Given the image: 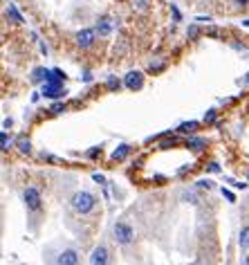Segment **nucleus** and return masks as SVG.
Returning <instances> with one entry per match:
<instances>
[{"instance_id":"7","label":"nucleus","mask_w":249,"mask_h":265,"mask_svg":"<svg viewBox=\"0 0 249 265\" xmlns=\"http://www.w3.org/2000/svg\"><path fill=\"white\" fill-rule=\"evenodd\" d=\"M90 265H110V249L103 243H99L90 252Z\"/></svg>"},{"instance_id":"25","label":"nucleus","mask_w":249,"mask_h":265,"mask_svg":"<svg viewBox=\"0 0 249 265\" xmlns=\"http://www.w3.org/2000/svg\"><path fill=\"white\" fill-rule=\"evenodd\" d=\"M178 144V137H166L164 142H160V148H169V146H175Z\"/></svg>"},{"instance_id":"17","label":"nucleus","mask_w":249,"mask_h":265,"mask_svg":"<svg viewBox=\"0 0 249 265\" xmlns=\"http://www.w3.org/2000/svg\"><path fill=\"white\" fill-rule=\"evenodd\" d=\"M180 200H182V202H189V205H198V202H200V198L195 196V191H189V189L182 191Z\"/></svg>"},{"instance_id":"31","label":"nucleus","mask_w":249,"mask_h":265,"mask_svg":"<svg viewBox=\"0 0 249 265\" xmlns=\"http://www.w3.org/2000/svg\"><path fill=\"white\" fill-rule=\"evenodd\" d=\"M209 171H211V173H220V166L215 164V162H211V164H209Z\"/></svg>"},{"instance_id":"27","label":"nucleus","mask_w":249,"mask_h":265,"mask_svg":"<svg viewBox=\"0 0 249 265\" xmlns=\"http://www.w3.org/2000/svg\"><path fill=\"white\" fill-rule=\"evenodd\" d=\"M207 34H209V36H215V38H224V34H222V32H220V30H218V27H211V30H209Z\"/></svg>"},{"instance_id":"26","label":"nucleus","mask_w":249,"mask_h":265,"mask_svg":"<svg viewBox=\"0 0 249 265\" xmlns=\"http://www.w3.org/2000/svg\"><path fill=\"white\" fill-rule=\"evenodd\" d=\"M171 14H173V21L175 23H182V14H180V9L175 7V5H171Z\"/></svg>"},{"instance_id":"32","label":"nucleus","mask_w":249,"mask_h":265,"mask_svg":"<svg viewBox=\"0 0 249 265\" xmlns=\"http://www.w3.org/2000/svg\"><path fill=\"white\" fill-rule=\"evenodd\" d=\"M240 83H242V85H249V72H247V74H245V79H242Z\"/></svg>"},{"instance_id":"2","label":"nucleus","mask_w":249,"mask_h":265,"mask_svg":"<svg viewBox=\"0 0 249 265\" xmlns=\"http://www.w3.org/2000/svg\"><path fill=\"white\" fill-rule=\"evenodd\" d=\"M112 236H114V240H117V245H121V247H128V245L135 243V229H133V225L126 223V220H117V223H114Z\"/></svg>"},{"instance_id":"21","label":"nucleus","mask_w":249,"mask_h":265,"mask_svg":"<svg viewBox=\"0 0 249 265\" xmlns=\"http://www.w3.org/2000/svg\"><path fill=\"white\" fill-rule=\"evenodd\" d=\"M9 146H12V137H9L7 131H3L0 133V148H3V153H7Z\"/></svg>"},{"instance_id":"24","label":"nucleus","mask_w":249,"mask_h":265,"mask_svg":"<svg viewBox=\"0 0 249 265\" xmlns=\"http://www.w3.org/2000/svg\"><path fill=\"white\" fill-rule=\"evenodd\" d=\"M215 117H218V113H215V110H207V113H204V124H213Z\"/></svg>"},{"instance_id":"16","label":"nucleus","mask_w":249,"mask_h":265,"mask_svg":"<svg viewBox=\"0 0 249 265\" xmlns=\"http://www.w3.org/2000/svg\"><path fill=\"white\" fill-rule=\"evenodd\" d=\"M238 243H240V247L245 249V252H249V225H245V227L240 229V238H238Z\"/></svg>"},{"instance_id":"28","label":"nucleus","mask_w":249,"mask_h":265,"mask_svg":"<svg viewBox=\"0 0 249 265\" xmlns=\"http://www.w3.org/2000/svg\"><path fill=\"white\" fill-rule=\"evenodd\" d=\"M222 196H224V198H227L229 202H236V196H233L229 189H222Z\"/></svg>"},{"instance_id":"15","label":"nucleus","mask_w":249,"mask_h":265,"mask_svg":"<svg viewBox=\"0 0 249 265\" xmlns=\"http://www.w3.org/2000/svg\"><path fill=\"white\" fill-rule=\"evenodd\" d=\"M47 74H50V70H45V67H36V70L32 72V81H34V83H45Z\"/></svg>"},{"instance_id":"22","label":"nucleus","mask_w":249,"mask_h":265,"mask_svg":"<svg viewBox=\"0 0 249 265\" xmlns=\"http://www.w3.org/2000/svg\"><path fill=\"white\" fill-rule=\"evenodd\" d=\"M200 34H202V32H200L198 25H189V27H186V38H189V41H198Z\"/></svg>"},{"instance_id":"8","label":"nucleus","mask_w":249,"mask_h":265,"mask_svg":"<svg viewBox=\"0 0 249 265\" xmlns=\"http://www.w3.org/2000/svg\"><path fill=\"white\" fill-rule=\"evenodd\" d=\"M79 249L74 247H68L63 249V252H59V256H56V265H79Z\"/></svg>"},{"instance_id":"36","label":"nucleus","mask_w":249,"mask_h":265,"mask_svg":"<svg viewBox=\"0 0 249 265\" xmlns=\"http://www.w3.org/2000/svg\"><path fill=\"white\" fill-rule=\"evenodd\" d=\"M200 265H207V263H200Z\"/></svg>"},{"instance_id":"33","label":"nucleus","mask_w":249,"mask_h":265,"mask_svg":"<svg viewBox=\"0 0 249 265\" xmlns=\"http://www.w3.org/2000/svg\"><path fill=\"white\" fill-rule=\"evenodd\" d=\"M233 3H236V5H242V7H245V5L249 3V0H233Z\"/></svg>"},{"instance_id":"29","label":"nucleus","mask_w":249,"mask_h":265,"mask_svg":"<svg viewBox=\"0 0 249 265\" xmlns=\"http://www.w3.org/2000/svg\"><path fill=\"white\" fill-rule=\"evenodd\" d=\"M81 79H83L85 83H90V81H92V72H88V70H85V72H83V76H81Z\"/></svg>"},{"instance_id":"3","label":"nucleus","mask_w":249,"mask_h":265,"mask_svg":"<svg viewBox=\"0 0 249 265\" xmlns=\"http://www.w3.org/2000/svg\"><path fill=\"white\" fill-rule=\"evenodd\" d=\"M97 30L94 27H85V30H79L74 34V45L81 47V50H90V47L97 43Z\"/></svg>"},{"instance_id":"34","label":"nucleus","mask_w":249,"mask_h":265,"mask_svg":"<svg viewBox=\"0 0 249 265\" xmlns=\"http://www.w3.org/2000/svg\"><path fill=\"white\" fill-rule=\"evenodd\" d=\"M245 265H249V254H247V256H245Z\"/></svg>"},{"instance_id":"9","label":"nucleus","mask_w":249,"mask_h":265,"mask_svg":"<svg viewBox=\"0 0 249 265\" xmlns=\"http://www.w3.org/2000/svg\"><path fill=\"white\" fill-rule=\"evenodd\" d=\"M5 16H7V21H12L14 25H23V23H25V18L21 16V12L16 9V5L14 3H7V7H5Z\"/></svg>"},{"instance_id":"11","label":"nucleus","mask_w":249,"mask_h":265,"mask_svg":"<svg viewBox=\"0 0 249 265\" xmlns=\"http://www.w3.org/2000/svg\"><path fill=\"white\" fill-rule=\"evenodd\" d=\"M186 148L200 153V151H204V148H207V139L195 137V135H189V137H186Z\"/></svg>"},{"instance_id":"23","label":"nucleus","mask_w":249,"mask_h":265,"mask_svg":"<svg viewBox=\"0 0 249 265\" xmlns=\"http://www.w3.org/2000/svg\"><path fill=\"white\" fill-rule=\"evenodd\" d=\"M195 189H207V191H211L213 189V182L207 180V178H202V180L195 182Z\"/></svg>"},{"instance_id":"19","label":"nucleus","mask_w":249,"mask_h":265,"mask_svg":"<svg viewBox=\"0 0 249 265\" xmlns=\"http://www.w3.org/2000/svg\"><path fill=\"white\" fill-rule=\"evenodd\" d=\"M123 85V81L121 79H117V76H108V81H106V88L110 90V93H117L119 88Z\"/></svg>"},{"instance_id":"5","label":"nucleus","mask_w":249,"mask_h":265,"mask_svg":"<svg viewBox=\"0 0 249 265\" xmlns=\"http://www.w3.org/2000/svg\"><path fill=\"white\" fill-rule=\"evenodd\" d=\"M94 30H97L99 38H108L110 34L117 30V18L108 16V14H106V16H99V21H97V25H94Z\"/></svg>"},{"instance_id":"30","label":"nucleus","mask_w":249,"mask_h":265,"mask_svg":"<svg viewBox=\"0 0 249 265\" xmlns=\"http://www.w3.org/2000/svg\"><path fill=\"white\" fill-rule=\"evenodd\" d=\"M94 182H99V185H106V178H103V175H99V173H94Z\"/></svg>"},{"instance_id":"4","label":"nucleus","mask_w":249,"mask_h":265,"mask_svg":"<svg viewBox=\"0 0 249 265\" xmlns=\"http://www.w3.org/2000/svg\"><path fill=\"white\" fill-rule=\"evenodd\" d=\"M23 202H25L27 211H41L43 207V194L36 189V187H27L23 191Z\"/></svg>"},{"instance_id":"20","label":"nucleus","mask_w":249,"mask_h":265,"mask_svg":"<svg viewBox=\"0 0 249 265\" xmlns=\"http://www.w3.org/2000/svg\"><path fill=\"white\" fill-rule=\"evenodd\" d=\"M65 110H68V104H63V101H56V104L50 106V110H47V113H52V115H63Z\"/></svg>"},{"instance_id":"18","label":"nucleus","mask_w":249,"mask_h":265,"mask_svg":"<svg viewBox=\"0 0 249 265\" xmlns=\"http://www.w3.org/2000/svg\"><path fill=\"white\" fill-rule=\"evenodd\" d=\"M164 67H166V59H157V61H151V63H148V72L157 74V72H162Z\"/></svg>"},{"instance_id":"35","label":"nucleus","mask_w":249,"mask_h":265,"mask_svg":"<svg viewBox=\"0 0 249 265\" xmlns=\"http://www.w3.org/2000/svg\"><path fill=\"white\" fill-rule=\"evenodd\" d=\"M242 25H247V27H249V21H242Z\"/></svg>"},{"instance_id":"10","label":"nucleus","mask_w":249,"mask_h":265,"mask_svg":"<svg viewBox=\"0 0 249 265\" xmlns=\"http://www.w3.org/2000/svg\"><path fill=\"white\" fill-rule=\"evenodd\" d=\"M131 153H133V146H131V144H119V146L112 151L110 160H112V162H123L128 155H131Z\"/></svg>"},{"instance_id":"6","label":"nucleus","mask_w":249,"mask_h":265,"mask_svg":"<svg viewBox=\"0 0 249 265\" xmlns=\"http://www.w3.org/2000/svg\"><path fill=\"white\" fill-rule=\"evenodd\" d=\"M144 72L140 70H131L126 76H123V88H128L131 93H137V90H142L144 88Z\"/></svg>"},{"instance_id":"12","label":"nucleus","mask_w":249,"mask_h":265,"mask_svg":"<svg viewBox=\"0 0 249 265\" xmlns=\"http://www.w3.org/2000/svg\"><path fill=\"white\" fill-rule=\"evenodd\" d=\"M16 148H18V153H23V155H30L32 153V142L25 137V135H21V137L16 139Z\"/></svg>"},{"instance_id":"1","label":"nucleus","mask_w":249,"mask_h":265,"mask_svg":"<svg viewBox=\"0 0 249 265\" xmlns=\"http://www.w3.org/2000/svg\"><path fill=\"white\" fill-rule=\"evenodd\" d=\"M97 202H99V200H97V196H94L92 191L81 189V191H74V194H72L70 207H72V211H74V214L88 216V214H92V211H94Z\"/></svg>"},{"instance_id":"14","label":"nucleus","mask_w":249,"mask_h":265,"mask_svg":"<svg viewBox=\"0 0 249 265\" xmlns=\"http://www.w3.org/2000/svg\"><path fill=\"white\" fill-rule=\"evenodd\" d=\"M151 5H153V0H131L133 12H137V14L148 12V9H151Z\"/></svg>"},{"instance_id":"13","label":"nucleus","mask_w":249,"mask_h":265,"mask_svg":"<svg viewBox=\"0 0 249 265\" xmlns=\"http://www.w3.org/2000/svg\"><path fill=\"white\" fill-rule=\"evenodd\" d=\"M200 128V124L198 122H182L180 126H178V133L180 135H195V131Z\"/></svg>"}]
</instances>
